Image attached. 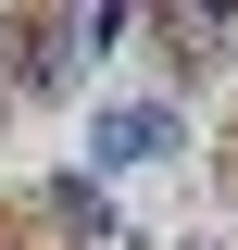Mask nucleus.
<instances>
[{"instance_id":"f257e3e1","label":"nucleus","mask_w":238,"mask_h":250,"mask_svg":"<svg viewBox=\"0 0 238 250\" xmlns=\"http://www.w3.org/2000/svg\"><path fill=\"white\" fill-rule=\"evenodd\" d=\"M163 138H176L163 113H100V163H150Z\"/></svg>"}]
</instances>
